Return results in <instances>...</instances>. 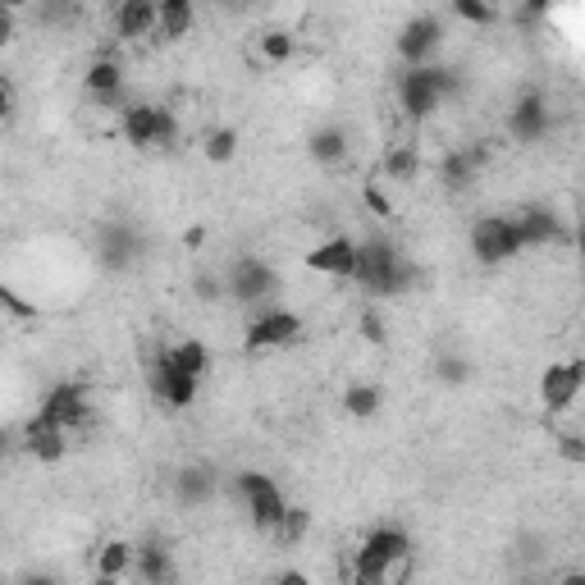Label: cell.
<instances>
[{"label": "cell", "mask_w": 585, "mask_h": 585, "mask_svg": "<svg viewBox=\"0 0 585 585\" xmlns=\"http://www.w3.org/2000/svg\"><path fill=\"white\" fill-rule=\"evenodd\" d=\"M353 284L361 293H371V297H394V293H403L411 284V275H407V262L398 256V247L389 243V238H366V243H357Z\"/></svg>", "instance_id": "1"}, {"label": "cell", "mask_w": 585, "mask_h": 585, "mask_svg": "<svg viewBox=\"0 0 585 585\" xmlns=\"http://www.w3.org/2000/svg\"><path fill=\"white\" fill-rule=\"evenodd\" d=\"M407 558H411V539L398 526H376L361 539L357 562H353V581H398L407 576Z\"/></svg>", "instance_id": "2"}, {"label": "cell", "mask_w": 585, "mask_h": 585, "mask_svg": "<svg viewBox=\"0 0 585 585\" xmlns=\"http://www.w3.org/2000/svg\"><path fill=\"white\" fill-rule=\"evenodd\" d=\"M448 92H453V78H448V69H440V64H407V69L398 74V105L411 124L435 115L448 101Z\"/></svg>", "instance_id": "3"}, {"label": "cell", "mask_w": 585, "mask_h": 585, "mask_svg": "<svg viewBox=\"0 0 585 585\" xmlns=\"http://www.w3.org/2000/svg\"><path fill=\"white\" fill-rule=\"evenodd\" d=\"M526 252V238L517 229V215H481L471 225V256L481 266H508Z\"/></svg>", "instance_id": "4"}, {"label": "cell", "mask_w": 585, "mask_h": 585, "mask_svg": "<svg viewBox=\"0 0 585 585\" xmlns=\"http://www.w3.org/2000/svg\"><path fill=\"white\" fill-rule=\"evenodd\" d=\"M238 498H243L252 526L266 531V535H275L279 522H284V512H289L284 489H279L275 475H266V471H238Z\"/></svg>", "instance_id": "5"}, {"label": "cell", "mask_w": 585, "mask_h": 585, "mask_svg": "<svg viewBox=\"0 0 585 585\" xmlns=\"http://www.w3.org/2000/svg\"><path fill=\"white\" fill-rule=\"evenodd\" d=\"M124 138L128 147H138V151H165V147H175L179 142V115L169 111V105H128L124 111Z\"/></svg>", "instance_id": "6"}, {"label": "cell", "mask_w": 585, "mask_h": 585, "mask_svg": "<svg viewBox=\"0 0 585 585\" xmlns=\"http://www.w3.org/2000/svg\"><path fill=\"white\" fill-rule=\"evenodd\" d=\"M147 389H151V394H156L165 407H192V403H198L202 376L183 371V366L169 357V348H165V353H156V357L147 361Z\"/></svg>", "instance_id": "7"}, {"label": "cell", "mask_w": 585, "mask_h": 585, "mask_svg": "<svg viewBox=\"0 0 585 585\" xmlns=\"http://www.w3.org/2000/svg\"><path fill=\"white\" fill-rule=\"evenodd\" d=\"M225 293L233 302H243V307H262V302H270L279 293V275L262 256H238L225 275Z\"/></svg>", "instance_id": "8"}, {"label": "cell", "mask_w": 585, "mask_h": 585, "mask_svg": "<svg viewBox=\"0 0 585 585\" xmlns=\"http://www.w3.org/2000/svg\"><path fill=\"white\" fill-rule=\"evenodd\" d=\"M297 334H302L297 311H284V307L256 311L252 325H247V334H243V353L256 357V353H270V348H289Z\"/></svg>", "instance_id": "9"}, {"label": "cell", "mask_w": 585, "mask_h": 585, "mask_svg": "<svg viewBox=\"0 0 585 585\" xmlns=\"http://www.w3.org/2000/svg\"><path fill=\"white\" fill-rule=\"evenodd\" d=\"M585 389V357H572V361H549L545 376H539V403H545L549 417L568 411Z\"/></svg>", "instance_id": "10"}, {"label": "cell", "mask_w": 585, "mask_h": 585, "mask_svg": "<svg viewBox=\"0 0 585 585\" xmlns=\"http://www.w3.org/2000/svg\"><path fill=\"white\" fill-rule=\"evenodd\" d=\"M444 37H448V28H444L440 14H417V18H407L403 33H398V55H403V64H430V60L440 55Z\"/></svg>", "instance_id": "11"}, {"label": "cell", "mask_w": 585, "mask_h": 585, "mask_svg": "<svg viewBox=\"0 0 585 585\" xmlns=\"http://www.w3.org/2000/svg\"><path fill=\"white\" fill-rule=\"evenodd\" d=\"M41 417L47 421H55V425H64L74 435V430H82L88 425V417H92V407H88V389L82 384H74V380H64V384H55L47 398H41Z\"/></svg>", "instance_id": "12"}, {"label": "cell", "mask_w": 585, "mask_h": 585, "mask_svg": "<svg viewBox=\"0 0 585 585\" xmlns=\"http://www.w3.org/2000/svg\"><path fill=\"white\" fill-rule=\"evenodd\" d=\"M508 133H512V142H522V147H531V142H539V138L549 133V101L539 97L535 88L512 101V111H508Z\"/></svg>", "instance_id": "13"}, {"label": "cell", "mask_w": 585, "mask_h": 585, "mask_svg": "<svg viewBox=\"0 0 585 585\" xmlns=\"http://www.w3.org/2000/svg\"><path fill=\"white\" fill-rule=\"evenodd\" d=\"M307 270L330 275V279H353L357 275V243H353L348 233L325 238V243H316L307 252Z\"/></svg>", "instance_id": "14"}, {"label": "cell", "mask_w": 585, "mask_h": 585, "mask_svg": "<svg viewBox=\"0 0 585 585\" xmlns=\"http://www.w3.org/2000/svg\"><path fill=\"white\" fill-rule=\"evenodd\" d=\"M115 33H119V41H142L151 33H161V0H119Z\"/></svg>", "instance_id": "15"}, {"label": "cell", "mask_w": 585, "mask_h": 585, "mask_svg": "<svg viewBox=\"0 0 585 585\" xmlns=\"http://www.w3.org/2000/svg\"><path fill=\"white\" fill-rule=\"evenodd\" d=\"M489 161L485 147H462V151H448L444 165H440V183L448 192H467L475 183V175H481V165Z\"/></svg>", "instance_id": "16"}, {"label": "cell", "mask_w": 585, "mask_h": 585, "mask_svg": "<svg viewBox=\"0 0 585 585\" xmlns=\"http://www.w3.org/2000/svg\"><path fill=\"white\" fill-rule=\"evenodd\" d=\"M24 435H28V453H33L37 462H47V467H51V462H60L64 453H69V430L55 425V421H47L41 411L28 421Z\"/></svg>", "instance_id": "17"}, {"label": "cell", "mask_w": 585, "mask_h": 585, "mask_svg": "<svg viewBox=\"0 0 585 585\" xmlns=\"http://www.w3.org/2000/svg\"><path fill=\"white\" fill-rule=\"evenodd\" d=\"M82 88H88V97L105 101V105H115L119 92H124V69H119V60H92L88 64V74H82Z\"/></svg>", "instance_id": "18"}, {"label": "cell", "mask_w": 585, "mask_h": 585, "mask_svg": "<svg viewBox=\"0 0 585 585\" xmlns=\"http://www.w3.org/2000/svg\"><path fill=\"white\" fill-rule=\"evenodd\" d=\"M348 133H343L339 124H320L316 133L307 138V156L316 161V165H343L348 161Z\"/></svg>", "instance_id": "19"}, {"label": "cell", "mask_w": 585, "mask_h": 585, "mask_svg": "<svg viewBox=\"0 0 585 585\" xmlns=\"http://www.w3.org/2000/svg\"><path fill=\"white\" fill-rule=\"evenodd\" d=\"M133 562H138V549L128 539H105L97 549V581H119L133 572Z\"/></svg>", "instance_id": "20"}, {"label": "cell", "mask_w": 585, "mask_h": 585, "mask_svg": "<svg viewBox=\"0 0 585 585\" xmlns=\"http://www.w3.org/2000/svg\"><path fill=\"white\" fill-rule=\"evenodd\" d=\"M517 229H522L526 247H545V243H558V238H562L558 215H554V211H545V206H531V211L517 215Z\"/></svg>", "instance_id": "21"}, {"label": "cell", "mask_w": 585, "mask_h": 585, "mask_svg": "<svg viewBox=\"0 0 585 585\" xmlns=\"http://www.w3.org/2000/svg\"><path fill=\"white\" fill-rule=\"evenodd\" d=\"M133 256H138V233L133 229H124V225H111L101 238V262L111 266V270H128L133 266Z\"/></svg>", "instance_id": "22"}, {"label": "cell", "mask_w": 585, "mask_h": 585, "mask_svg": "<svg viewBox=\"0 0 585 585\" xmlns=\"http://www.w3.org/2000/svg\"><path fill=\"white\" fill-rule=\"evenodd\" d=\"M198 28V0H161V37L183 41Z\"/></svg>", "instance_id": "23"}, {"label": "cell", "mask_w": 585, "mask_h": 585, "mask_svg": "<svg viewBox=\"0 0 585 585\" xmlns=\"http://www.w3.org/2000/svg\"><path fill=\"white\" fill-rule=\"evenodd\" d=\"M380 169H384V179H389V183H411V179L421 175V151L411 147V142L389 147V151H384V161H380Z\"/></svg>", "instance_id": "24"}, {"label": "cell", "mask_w": 585, "mask_h": 585, "mask_svg": "<svg viewBox=\"0 0 585 585\" xmlns=\"http://www.w3.org/2000/svg\"><path fill=\"white\" fill-rule=\"evenodd\" d=\"M380 403H384V394H380V384H371V380H357V384L343 389V411H348L353 421L380 417Z\"/></svg>", "instance_id": "25"}, {"label": "cell", "mask_w": 585, "mask_h": 585, "mask_svg": "<svg viewBox=\"0 0 585 585\" xmlns=\"http://www.w3.org/2000/svg\"><path fill=\"white\" fill-rule=\"evenodd\" d=\"M133 572H138V581H147V585L175 581V562H169V554H165L161 545H142V549H138V562H133Z\"/></svg>", "instance_id": "26"}, {"label": "cell", "mask_w": 585, "mask_h": 585, "mask_svg": "<svg viewBox=\"0 0 585 585\" xmlns=\"http://www.w3.org/2000/svg\"><path fill=\"white\" fill-rule=\"evenodd\" d=\"M211 494H215V475H211V471H202V467H188V471H179V498H183L188 508L206 504Z\"/></svg>", "instance_id": "27"}, {"label": "cell", "mask_w": 585, "mask_h": 585, "mask_svg": "<svg viewBox=\"0 0 585 585\" xmlns=\"http://www.w3.org/2000/svg\"><path fill=\"white\" fill-rule=\"evenodd\" d=\"M202 156L211 165H229L238 156V128H211L206 142H202Z\"/></svg>", "instance_id": "28"}, {"label": "cell", "mask_w": 585, "mask_h": 585, "mask_svg": "<svg viewBox=\"0 0 585 585\" xmlns=\"http://www.w3.org/2000/svg\"><path fill=\"white\" fill-rule=\"evenodd\" d=\"M169 357H175L183 371H192V376H206L211 371V348L202 339H183V343H175V348H169Z\"/></svg>", "instance_id": "29"}, {"label": "cell", "mask_w": 585, "mask_h": 585, "mask_svg": "<svg viewBox=\"0 0 585 585\" xmlns=\"http://www.w3.org/2000/svg\"><path fill=\"white\" fill-rule=\"evenodd\" d=\"M262 55H266V64H289V60L297 55V37H293L289 28L262 33Z\"/></svg>", "instance_id": "30"}, {"label": "cell", "mask_w": 585, "mask_h": 585, "mask_svg": "<svg viewBox=\"0 0 585 585\" xmlns=\"http://www.w3.org/2000/svg\"><path fill=\"white\" fill-rule=\"evenodd\" d=\"M307 531H311V512H307V508H293V504H289V512H284V522H279V531H275V535H279V539H284V545H289V549H297V545H302V539H307Z\"/></svg>", "instance_id": "31"}, {"label": "cell", "mask_w": 585, "mask_h": 585, "mask_svg": "<svg viewBox=\"0 0 585 585\" xmlns=\"http://www.w3.org/2000/svg\"><path fill=\"white\" fill-rule=\"evenodd\" d=\"M453 14L467 18V24H475V28L494 24V5H489V0H453Z\"/></svg>", "instance_id": "32"}, {"label": "cell", "mask_w": 585, "mask_h": 585, "mask_svg": "<svg viewBox=\"0 0 585 585\" xmlns=\"http://www.w3.org/2000/svg\"><path fill=\"white\" fill-rule=\"evenodd\" d=\"M435 376H440L444 384H467V380H471V366H467V357H458V353H444V357L435 361Z\"/></svg>", "instance_id": "33"}, {"label": "cell", "mask_w": 585, "mask_h": 585, "mask_svg": "<svg viewBox=\"0 0 585 585\" xmlns=\"http://www.w3.org/2000/svg\"><path fill=\"white\" fill-rule=\"evenodd\" d=\"M357 330H361V339H366V343H376V348H384V343H389V330H384V320H380V311H371V307L361 311Z\"/></svg>", "instance_id": "34"}, {"label": "cell", "mask_w": 585, "mask_h": 585, "mask_svg": "<svg viewBox=\"0 0 585 585\" xmlns=\"http://www.w3.org/2000/svg\"><path fill=\"white\" fill-rule=\"evenodd\" d=\"M361 202H366V211H376L380 220H389V215H394V206H389V198H384L376 183H366V188H361Z\"/></svg>", "instance_id": "35"}, {"label": "cell", "mask_w": 585, "mask_h": 585, "mask_svg": "<svg viewBox=\"0 0 585 585\" xmlns=\"http://www.w3.org/2000/svg\"><path fill=\"white\" fill-rule=\"evenodd\" d=\"M558 453H562L568 462H585V440H581V435H562V440H558Z\"/></svg>", "instance_id": "36"}, {"label": "cell", "mask_w": 585, "mask_h": 585, "mask_svg": "<svg viewBox=\"0 0 585 585\" xmlns=\"http://www.w3.org/2000/svg\"><path fill=\"white\" fill-rule=\"evenodd\" d=\"M0 302H5V307H10V316H37V307H28V302L18 297L14 289H0Z\"/></svg>", "instance_id": "37"}, {"label": "cell", "mask_w": 585, "mask_h": 585, "mask_svg": "<svg viewBox=\"0 0 585 585\" xmlns=\"http://www.w3.org/2000/svg\"><path fill=\"white\" fill-rule=\"evenodd\" d=\"M14 101H18L14 78H0V111H5V119H14Z\"/></svg>", "instance_id": "38"}, {"label": "cell", "mask_w": 585, "mask_h": 585, "mask_svg": "<svg viewBox=\"0 0 585 585\" xmlns=\"http://www.w3.org/2000/svg\"><path fill=\"white\" fill-rule=\"evenodd\" d=\"M220 289H225V279H215V275H202L198 279V293L211 302V297H220Z\"/></svg>", "instance_id": "39"}, {"label": "cell", "mask_w": 585, "mask_h": 585, "mask_svg": "<svg viewBox=\"0 0 585 585\" xmlns=\"http://www.w3.org/2000/svg\"><path fill=\"white\" fill-rule=\"evenodd\" d=\"M554 5H558V0H526L522 10H526V18H545V14L554 10Z\"/></svg>", "instance_id": "40"}, {"label": "cell", "mask_w": 585, "mask_h": 585, "mask_svg": "<svg viewBox=\"0 0 585 585\" xmlns=\"http://www.w3.org/2000/svg\"><path fill=\"white\" fill-rule=\"evenodd\" d=\"M24 5H28V0H0V10H14V14L24 10Z\"/></svg>", "instance_id": "41"}, {"label": "cell", "mask_w": 585, "mask_h": 585, "mask_svg": "<svg viewBox=\"0 0 585 585\" xmlns=\"http://www.w3.org/2000/svg\"><path fill=\"white\" fill-rule=\"evenodd\" d=\"M576 247H581V266H585V225L576 229Z\"/></svg>", "instance_id": "42"}]
</instances>
